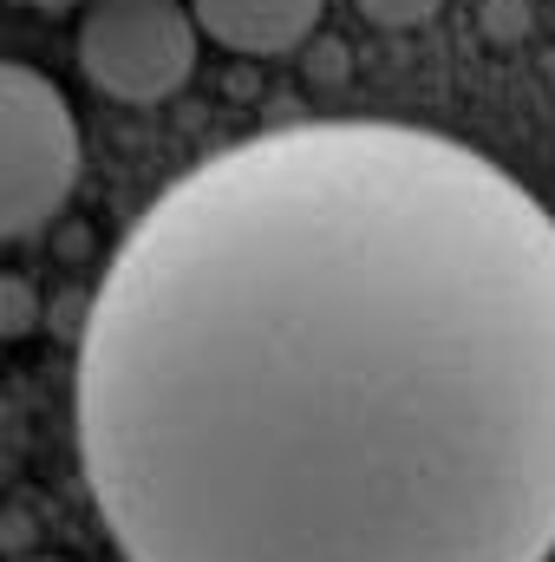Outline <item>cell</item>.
<instances>
[{"instance_id": "1", "label": "cell", "mask_w": 555, "mask_h": 562, "mask_svg": "<svg viewBox=\"0 0 555 562\" xmlns=\"http://www.w3.org/2000/svg\"><path fill=\"white\" fill-rule=\"evenodd\" d=\"M72 419L125 562H550L555 216L399 119L229 144L105 262Z\"/></svg>"}, {"instance_id": "2", "label": "cell", "mask_w": 555, "mask_h": 562, "mask_svg": "<svg viewBox=\"0 0 555 562\" xmlns=\"http://www.w3.org/2000/svg\"><path fill=\"white\" fill-rule=\"evenodd\" d=\"M79 157L86 150L66 92L33 66L0 59V243H20L66 210Z\"/></svg>"}, {"instance_id": "4", "label": "cell", "mask_w": 555, "mask_h": 562, "mask_svg": "<svg viewBox=\"0 0 555 562\" xmlns=\"http://www.w3.org/2000/svg\"><path fill=\"white\" fill-rule=\"evenodd\" d=\"M196 33L242 59H281L314 40L327 0H183Z\"/></svg>"}, {"instance_id": "3", "label": "cell", "mask_w": 555, "mask_h": 562, "mask_svg": "<svg viewBox=\"0 0 555 562\" xmlns=\"http://www.w3.org/2000/svg\"><path fill=\"white\" fill-rule=\"evenodd\" d=\"M196 20L183 0H86L79 72L118 105H163L196 72Z\"/></svg>"}, {"instance_id": "5", "label": "cell", "mask_w": 555, "mask_h": 562, "mask_svg": "<svg viewBox=\"0 0 555 562\" xmlns=\"http://www.w3.org/2000/svg\"><path fill=\"white\" fill-rule=\"evenodd\" d=\"M373 26H386V33H406V26H424L444 0H353Z\"/></svg>"}, {"instance_id": "7", "label": "cell", "mask_w": 555, "mask_h": 562, "mask_svg": "<svg viewBox=\"0 0 555 562\" xmlns=\"http://www.w3.org/2000/svg\"><path fill=\"white\" fill-rule=\"evenodd\" d=\"M33 562H66V557H33Z\"/></svg>"}, {"instance_id": "6", "label": "cell", "mask_w": 555, "mask_h": 562, "mask_svg": "<svg viewBox=\"0 0 555 562\" xmlns=\"http://www.w3.org/2000/svg\"><path fill=\"white\" fill-rule=\"evenodd\" d=\"M26 321H33L26 288L20 281H0V334H26Z\"/></svg>"}]
</instances>
